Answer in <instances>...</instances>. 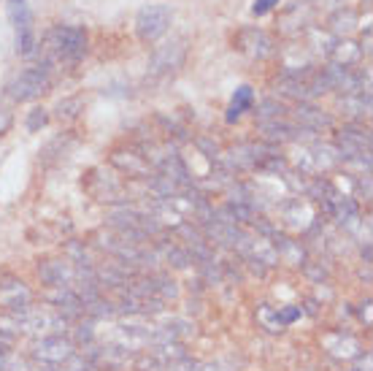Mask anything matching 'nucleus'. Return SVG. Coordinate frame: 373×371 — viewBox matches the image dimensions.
<instances>
[{
	"mask_svg": "<svg viewBox=\"0 0 373 371\" xmlns=\"http://www.w3.org/2000/svg\"><path fill=\"white\" fill-rule=\"evenodd\" d=\"M38 276L46 288H73V279H76V263H70L68 258L43 261L38 266Z\"/></svg>",
	"mask_w": 373,
	"mask_h": 371,
	"instance_id": "nucleus-8",
	"label": "nucleus"
},
{
	"mask_svg": "<svg viewBox=\"0 0 373 371\" xmlns=\"http://www.w3.org/2000/svg\"><path fill=\"white\" fill-rule=\"evenodd\" d=\"M236 46H238L243 55L254 57V60H266V57L273 55V38L268 36L266 30H257V28H246L241 30L236 36Z\"/></svg>",
	"mask_w": 373,
	"mask_h": 371,
	"instance_id": "nucleus-9",
	"label": "nucleus"
},
{
	"mask_svg": "<svg viewBox=\"0 0 373 371\" xmlns=\"http://www.w3.org/2000/svg\"><path fill=\"white\" fill-rule=\"evenodd\" d=\"M270 247L276 249L279 258H284V261L293 263V266H303V263H306V252H303V247H300L298 241H293V239H287V236L273 234V244H270Z\"/></svg>",
	"mask_w": 373,
	"mask_h": 371,
	"instance_id": "nucleus-14",
	"label": "nucleus"
},
{
	"mask_svg": "<svg viewBox=\"0 0 373 371\" xmlns=\"http://www.w3.org/2000/svg\"><path fill=\"white\" fill-rule=\"evenodd\" d=\"M338 106L347 109L344 114H349V117H362V114L371 111V93H360V95H341Z\"/></svg>",
	"mask_w": 373,
	"mask_h": 371,
	"instance_id": "nucleus-16",
	"label": "nucleus"
},
{
	"mask_svg": "<svg viewBox=\"0 0 373 371\" xmlns=\"http://www.w3.org/2000/svg\"><path fill=\"white\" fill-rule=\"evenodd\" d=\"M14 3H25V0H9V6H14Z\"/></svg>",
	"mask_w": 373,
	"mask_h": 371,
	"instance_id": "nucleus-28",
	"label": "nucleus"
},
{
	"mask_svg": "<svg viewBox=\"0 0 373 371\" xmlns=\"http://www.w3.org/2000/svg\"><path fill=\"white\" fill-rule=\"evenodd\" d=\"M214 366L211 363H200V360H189V357H182V360H176L171 363L165 371H211Z\"/></svg>",
	"mask_w": 373,
	"mask_h": 371,
	"instance_id": "nucleus-20",
	"label": "nucleus"
},
{
	"mask_svg": "<svg viewBox=\"0 0 373 371\" xmlns=\"http://www.w3.org/2000/svg\"><path fill=\"white\" fill-rule=\"evenodd\" d=\"M81 111V100L79 98H70V100H63L60 106H57V117L60 120H76Z\"/></svg>",
	"mask_w": 373,
	"mask_h": 371,
	"instance_id": "nucleus-21",
	"label": "nucleus"
},
{
	"mask_svg": "<svg viewBox=\"0 0 373 371\" xmlns=\"http://www.w3.org/2000/svg\"><path fill=\"white\" fill-rule=\"evenodd\" d=\"M70 355H76V350H73V342L65 339L63 333H52V336H41L36 339L33 344V357L38 360V363H65Z\"/></svg>",
	"mask_w": 373,
	"mask_h": 371,
	"instance_id": "nucleus-5",
	"label": "nucleus"
},
{
	"mask_svg": "<svg viewBox=\"0 0 373 371\" xmlns=\"http://www.w3.org/2000/svg\"><path fill=\"white\" fill-rule=\"evenodd\" d=\"M111 163L117 165L122 174H127V177L133 179L152 177V165H149L147 155H141V152H114Z\"/></svg>",
	"mask_w": 373,
	"mask_h": 371,
	"instance_id": "nucleus-11",
	"label": "nucleus"
},
{
	"mask_svg": "<svg viewBox=\"0 0 373 371\" xmlns=\"http://www.w3.org/2000/svg\"><path fill=\"white\" fill-rule=\"evenodd\" d=\"M195 144H198L200 150H203V155H206L209 160H216V157H219V147H216L214 141H209V138H198Z\"/></svg>",
	"mask_w": 373,
	"mask_h": 371,
	"instance_id": "nucleus-25",
	"label": "nucleus"
},
{
	"mask_svg": "<svg viewBox=\"0 0 373 371\" xmlns=\"http://www.w3.org/2000/svg\"><path fill=\"white\" fill-rule=\"evenodd\" d=\"M162 255H165V263H168V266H174V268H186V266L192 263L189 249L179 247V244H168V247L162 249Z\"/></svg>",
	"mask_w": 373,
	"mask_h": 371,
	"instance_id": "nucleus-18",
	"label": "nucleus"
},
{
	"mask_svg": "<svg viewBox=\"0 0 373 371\" xmlns=\"http://www.w3.org/2000/svg\"><path fill=\"white\" fill-rule=\"evenodd\" d=\"M260 133H263L268 141H273V144H287V141H300V138H303V127L287 122V120L281 117V120H266V122H260Z\"/></svg>",
	"mask_w": 373,
	"mask_h": 371,
	"instance_id": "nucleus-12",
	"label": "nucleus"
},
{
	"mask_svg": "<svg viewBox=\"0 0 373 371\" xmlns=\"http://www.w3.org/2000/svg\"><path fill=\"white\" fill-rule=\"evenodd\" d=\"M254 106V90L249 84H241L238 90H236V95L230 100V106H227V114L225 120L227 122H236L243 111H249Z\"/></svg>",
	"mask_w": 373,
	"mask_h": 371,
	"instance_id": "nucleus-15",
	"label": "nucleus"
},
{
	"mask_svg": "<svg viewBox=\"0 0 373 371\" xmlns=\"http://www.w3.org/2000/svg\"><path fill=\"white\" fill-rule=\"evenodd\" d=\"M30 290L22 279H3L0 282V309L6 315H22L27 306H30Z\"/></svg>",
	"mask_w": 373,
	"mask_h": 371,
	"instance_id": "nucleus-7",
	"label": "nucleus"
},
{
	"mask_svg": "<svg viewBox=\"0 0 373 371\" xmlns=\"http://www.w3.org/2000/svg\"><path fill=\"white\" fill-rule=\"evenodd\" d=\"M46 122H49V114H46V109H33L30 114H27V130H30V133H38Z\"/></svg>",
	"mask_w": 373,
	"mask_h": 371,
	"instance_id": "nucleus-22",
	"label": "nucleus"
},
{
	"mask_svg": "<svg viewBox=\"0 0 373 371\" xmlns=\"http://www.w3.org/2000/svg\"><path fill=\"white\" fill-rule=\"evenodd\" d=\"M365 3H368V0H365Z\"/></svg>",
	"mask_w": 373,
	"mask_h": 371,
	"instance_id": "nucleus-30",
	"label": "nucleus"
},
{
	"mask_svg": "<svg viewBox=\"0 0 373 371\" xmlns=\"http://www.w3.org/2000/svg\"><path fill=\"white\" fill-rule=\"evenodd\" d=\"M325 350L330 352L333 357H347V360H352V357H357V355H362V347H360V342L352 336V333H344V330H338V333H327L325 339Z\"/></svg>",
	"mask_w": 373,
	"mask_h": 371,
	"instance_id": "nucleus-13",
	"label": "nucleus"
},
{
	"mask_svg": "<svg viewBox=\"0 0 373 371\" xmlns=\"http://www.w3.org/2000/svg\"><path fill=\"white\" fill-rule=\"evenodd\" d=\"M273 6H279V0H254V6H252V14L254 16H266Z\"/></svg>",
	"mask_w": 373,
	"mask_h": 371,
	"instance_id": "nucleus-26",
	"label": "nucleus"
},
{
	"mask_svg": "<svg viewBox=\"0 0 373 371\" xmlns=\"http://www.w3.org/2000/svg\"><path fill=\"white\" fill-rule=\"evenodd\" d=\"M254 114L260 117V122H266V120H281V117L287 114V106H284L281 100H276V98H266V100L257 106Z\"/></svg>",
	"mask_w": 373,
	"mask_h": 371,
	"instance_id": "nucleus-17",
	"label": "nucleus"
},
{
	"mask_svg": "<svg viewBox=\"0 0 373 371\" xmlns=\"http://www.w3.org/2000/svg\"><path fill=\"white\" fill-rule=\"evenodd\" d=\"M303 268H306V274L311 276V279H317V282H322V279H327V268H320V266H311V263H303Z\"/></svg>",
	"mask_w": 373,
	"mask_h": 371,
	"instance_id": "nucleus-27",
	"label": "nucleus"
},
{
	"mask_svg": "<svg viewBox=\"0 0 373 371\" xmlns=\"http://www.w3.org/2000/svg\"><path fill=\"white\" fill-rule=\"evenodd\" d=\"M257 317H260V323H263V325H266L268 330H273V333H276V330H281V328H279V323H276V315H273V309H270L268 303H263V306H260V312H257Z\"/></svg>",
	"mask_w": 373,
	"mask_h": 371,
	"instance_id": "nucleus-24",
	"label": "nucleus"
},
{
	"mask_svg": "<svg viewBox=\"0 0 373 371\" xmlns=\"http://www.w3.org/2000/svg\"><path fill=\"white\" fill-rule=\"evenodd\" d=\"M57 371H90V360L79 355H70L65 363H57Z\"/></svg>",
	"mask_w": 373,
	"mask_h": 371,
	"instance_id": "nucleus-23",
	"label": "nucleus"
},
{
	"mask_svg": "<svg viewBox=\"0 0 373 371\" xmlns=\"http://www.w3.org/2000/svg\"><path fill=\"white\" fill-rule=\"evenodd\" d=\"M186 57V41L184 38H176L171 43H162L152 52V60H149V73L152 76H162V73H171V70L182 68Z\"/></svg>",
	"mask_w": 373,
	"mask_h": 371,
	"instance_id": "nucleus-6",
	"label": "nucleus"
},
{
	"mask_svg": "<svg viewBox=\"0 0 373 371\" xmlns=\"http://www.w3.org/2000/svg\"><path fill=\"white\" fill-rule=\"evenodd\" d=\"M273 315H276L279 328H287L290 323H295L298 317L303 315V309H300V306H279V309H273Z\"/></svg>",
	"mask_w": 373,
	"mask_h": 371,
	"instance_id": "nucleus-19",
	"label": "nucleus"
},
{
	"mask_svg": "<svg viewBox=\"0 0 373 371\" xmlns=\"http://www.w3.org/2000/svg\"><path fill=\"white\" fill-rule=\"evenodd\" d=\"M87 30L73 28V25H57L43 36V55L46 63H79L87 55Z\"/></svg>",
	"mask_w": 373,
	"mask_h": 371,
	"instance_id": "nucleus-1",
	"label": "nucleus"
},
{
	"mask_svg": "<svg viewBox=\"0 0 373 371\" xmlns=\"http://www.w3.org/2000/svg\"><path fill=\"white\" fill-rule=\"evenodd\" d=\"M171 19H174V14H171L168 6H144L135 16V33H138L141 41H157L168 33Z\"/></svg>",
	"mask_w": 373,
	"mask_h": 371,
	"instance_id": "nucleus-4",
	"label": "nucleus"
},
{
	"mask_svg": "<svg viewBox=\"0 0 373 371\" xmlns=\"http://www.w3.org/2000/svg\"><path fill=\"white\" fill-rule=\"evenodd\" d=\"M49 84H52V79H49V66H33V68L19 70L11 82H9L6 93H9V98L16 100V103H27V100H36V98L43 95V93L49 90Z\"/></svg>",
	"mask_w": 373,
	"mask_h": 371,
	"instance_id": "nucleus-2",
	"label": "nucleus"
},
{
	"mask_svg": "<svg viewBox=\"0 0 373 371\" xmlns=\"http://www.w3.org/2000/svg\"><path fill=\"white\" fill-rule=\"evenodd\" d=\"M295 120L303 130H311V133H322V130H330L335 125V120L327 114V111L317 109L311 103H298L295 109Z\"/></svg>",
	"mask_w": 373,
	"mask_h": 371,
	"instance_id": "nucleus-10",
	"label": "nucleus"
},
{
	"mask_svg": "<svg viewBox=\"0 0 373 371\" xmlns=\"http://www.w3.org/2000/svg\"><path fill=\"white\" fill-rule=\"evenodd\" d=\"M19 323V333H30V336H52V333H63L65 328V317L54 309H36L27 306L22 315H16Z\"/></svg>",
	"mask_w": 373,
	"mask_h": 371,
	"instance_id": "nucleus-3",
	"label": "nucleus"
},
{
	"mask_svg": "<svg viewBox=\"0 0 373 371\" xmlns=\"http://www.w3.org/2000/svg\"><path fill=\"white\" fill-rule=\"evenodd\" d=\"M352 371H360V369H352Z\"/></svg>",
	"mask_w": 373,
	"mask_h": 371,
	"instance_id": "nucleus-29",
	"label": "nucleus"
}]
</instances>
